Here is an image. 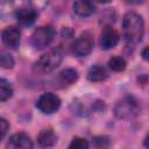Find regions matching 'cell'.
Segmentation results:
<instances>
[{"mask_svg": "<svg viewBox=\"0 0 149 149\" xmlns=\"http://www.w3.org/2000/svg\"><path fill=\"white\" fill-rule=\"evenodd\" d=\"M147 52H148V47H146V48L143 49V51H142V56H143V58H144L146 61L148 59V54H147Z\"/></svg>", "mask_w": 149, "mask_h": 149, "instance_id": "ffe728a7", "label": "cell"}, {"mask_svg": "<svg viewBox=\"0 0 149 149\" xmlns=\"http://www.w3.org/2000/svg\"><path fill=\"white\" fill-rule=\"evenodd\" d=\"M123 36L128 44H136L141 42L144 34V22L140 14L128 12L122 19Z\"/></svg>", "mask_w": 149, "mask_h": 149, "instance_id": "6da1fadb", "label": "cell"}, {"mask_svg": "<svg viewBox=\"0 0 149 149\" xmlns=\"http://www.w3.org/2000/svg\"><path fill=\"white\" fill-rule=\"evenodd\" d=\"M78 79V72L74 69H64L62 70L57 77L55 78V86L56 87H66L72 85Z\"/></svg>", "mask_w": 149, "mask_h": 149, "instance_id": "30bf717a", "label": "cell"}, {"mask_svg": "<svg viewBox=\"0 0 149 149\" xmlns=\"http://www.w3.org/2000/svg\"><path fill=\"white\" fill-rule=\"evenodd\" d=\"M63 59V52L61 49H52L42 55L34 64V71L37 73H48L54 71Z\"/></svg>", "mask_w": 149, "mask_h": 149, "instance_id": "7a4b0ae2", "label": "cell"}, {"mask_svg": "<svg viewBox=\"0 0 149 149\" xmlns=\"http://www.w3.org/2000/svg\"><path fill=\"white\" fill-rule=\"evenodd\" d=\"M126 61L121 56H113L108 61V68L114 72H121L126 69Z\"/></svg>", "mask_w": 149, "mask_h": 149, "instance_id": "2e32d148", "label": "cell"}, {"mask_svg": "<svg viewBox=\"0 0 149 149\" xmlns=\"http://www.w3.org/2000/svg\"><path fill=\"white\" fill-rule=\"evenodd\" d=\"M140 112V104L134 97H125L114 107V113L119 119H129Z\"/></svg>", "mask_w": 149, "mask_h": 149, "instance_id": "277c9868", "label": "cell"}, {"mask_svg": "<svg viewBox=\"0 0 149 149\" xmlns=\"http://www.w3.org/2000/svg\"><path fill=\"white\" fill-rule=\"evenodd\" d=\"M93 44H94L93 36L87 31L83 33L72 43V54L76 57H85L92 51Z\"/></svg>", "mask_w": 149, "mask_h": 149, "instance_id": "5b68a950", "label": "cell"}, {"mask_svg": "<svg viewBox=\"0 0 149 149\" xmlns=\"http://www.w3.org/2000/svg\"><path fill=\"white\" fill-rule=\"evenodd\" d=\"M72 8H73L74 14L81 17L90 16L95 12V5L90 1H76L73 2Z\"/></svg>", "mask_w": 149, "mask_h": 149, "instance_id": "4fadbf2b", "label": "cell"}, {"mask_svg": "<svg viewBox=\"0 0 149 149\" xmlns=\"http://www.w3.org/2000/svg\"><path fill=\"white\" fill-rule=\"evenodd\" d=\"M108 77L107 71L101 65H92L87 71V79L91 81H102Z\"/></svg>", "mask_w": 149, "mask_h": 149, "instance_id": "5bb4252c", "label": "cell"}, {"mask_svg": "<svg viewBox=\"0 0 149 149\" xmlns=\"http://www.w3.org/2000/svg\"><path fill=\"white\" fill-rule=\"evenodd\" d=\"M120 41V35L118 33V30H115L112 26H106L101 34H100V47L104 50H108L112 49L113 47H115L118 44V42Z\"/></svg>", "mask_w": 149, "mask_h": 149, "instance_id": "ba28073f", "label": "cell"}, {"mask_svg": "<svg viewBox=\"0 0 149 149\" xmlns=\"http://www.w3.org/2000/svg\"><path fill=\"white\" fill-rule=\"evenodd\" d=\"M1 40H2V43L6 47H8L10 49H16L20 45L21 30L15 26L6 27L1 31Z\"/></svg>", "mask_w": 149, "mask_h": 149, "instance_id": "52a82bcc", "label": "cell"}, {"mask_svg": "<svg viewBox=\"0 0 149 149\" xmlns=\"http://www.w3.org/2000/svg\"><path fill=\"white\" fill-rule=\"evenodd\" d=\"M69 149H90L88 142L86 139L84 137H74L70 144H69Z\"/></svg>", "mask_w": 149, "mask_h": 149, "instance_id": "ac0fdd59", "label": "cell"}, {"mask_svg": "<svg viewBox=\"0 0 149 149\" xmlns=\"http://www.w3.org/2000/svg\"><path fill=\"white\" fill-rule=\"evenodd\" d=\"M56 142H57V135L50 128L41 130L40 134L37 135V144L40 147H42V148L52 147Z\"/></svg>", "mask_w": 149, "mask_h": 149, "instance_id": "7c38bea8", "label": "cell"}, {"mask_svg": "<svg viewBox=\"0 0 149 149\" xmlns=\"http://www.w3.org/2000/svg\"><path fill=\"white\" fill-rule=\"evenodd\" d=\"M55 37V29L52 26L47 24V26H41L38 28H36L33 34H31V45L37 49H44L47 48L54 40Z\"/></svg>", "mask_w": 149, "mask_h": 149, "instance_id": "3957f363", "label": "cell"}, {"mask_svg": "<svg viewBox=\"0 0 149 149\" xmlns=\"http://www.w3.org/2000/svg\"><path fill=\"white\" fill-rule=\"evenodd\" d=\"M12 94H13L12 84L6 79L0 78V102L8 100L12 97Z\"/></svg>", "mask_w": 149, "mask_h": 149, "instance_id": "9a60e30c", "label": "cell"}, {"mask_svg": "<svg viewBox=\"0 0 149 149\" xmlns=\"http://www.w3.org/2000/svg\"><path fill=\"white\" fill-rule=\"evenodd\" d=\"M15 17L19 23L23 26H30L37 19V12L33 7H21L16 10Z\"/></svg>", "mask_w": 149, "mask_h": 149, "instance_id": "8fae6325", "label": "cell"}, {"mask_svg": "<svg viewBox=\"0 0 149 149\" xmlns=\"http://www.w3.org/2000/svg\"><path fill=\"white\" fill-rule=\"evenodd\" d=\"M8 129H9V123L7 122V120L3 118H0V141L6 136Z\"/></svg>", "mask_w": 149, "mask_h": 149, "instance_id": "d6986e66", "label": "cell"}, {"mask_svg": "<svg viewBox=\"0 0 149 149\" xmlns=\"http://www.w3.org/2000/svg\"><path fill=\"white\" fill-rule=\"evenodd\" d=\"M13 65H14L13 57L8 52L0 50V66L5 68V69H10V68H13Z\"/></svg>", "mask_w": 149, "mask_h": 149, "instance_id": "e0dca14e", "label": "cell"}, {"mask_svg": "<svg viewBox=\"0 0 149 149\" xmlns=\"http://www.w3.org/2000/svg\"><path fill=\"white\" fill-rule=\"evenodd\" d=\"M6 149H33V141L28 134L16 133L9 137Z\"/></svg>", "mask_w": 149, "mask_h": 149, "instance_id": "9c48e42d", "label": "cell"}, {"mask_svg": "<svg viewBox=\"0 0 149 149\" xmlns=\"http://www.w3.org/2000/svg\"><path fill=\"white\" fill-rule=\"evenodd\" d=\"M36 107L44 114H51L61 107V99L57 94L47 92L40 95L36 101Z\"/></svg>", "mask_w": 149, "mask_h": 149, "instance_id": "8992f818", "label": "cell"}]
</instances>
